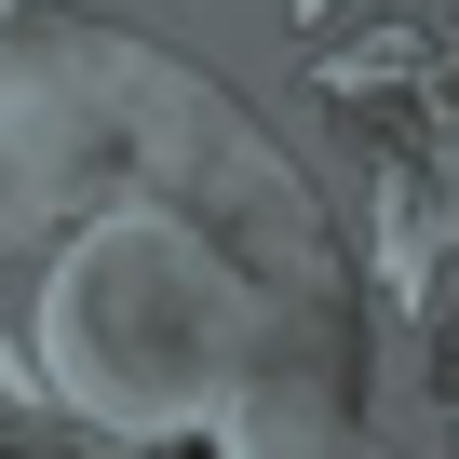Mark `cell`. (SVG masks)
Here are the masks:
<instances>
[{"label":"cell","mask_w":459,"mask_h":459,"mask_svg":"<svg viewBox=\"0 0 459 459\" xmlns=\"http://www.w3.org/2000/svg\"><path fill=\"white\" fill-rule=\"evenodd\" d=\"M298 284H271L216 216L108 189L55 244L41 378L95 446H284Z\"/></svg>","instance_id":"obj_1"},{"label":"cell","mask_w":459,"mask_h":459,"mask_svg":"<svg viewBox=\"0 0 459 459\" xmlns=\"http://www.w3.org/2000/svg\"><path fill=\"white\" fill-rule=\"evenodd\" d=\"M14 14H28V0H0V28H14Z\"/></svg>","instance_id":"obj_2"}]
</instances>
